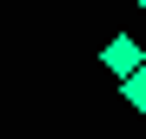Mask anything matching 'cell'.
Masks as SVG:
<instances>
[{"mask_svg":"<svg viewBox=\"0 0 146 139\" xmlns=\"http://www.w3.org/2000/svg\"><path fill=\"white\" fill-rule=\"evenodd\" d=\"M133 7H139V13H146V0H133Z\"/></svg>","mask_w":146,"mask_h":139,"instance_id":"cell-3","label":"cell"},{"mask_svg":"<svg viewBox=\"0 0 146 139\" xmlns=\"http://www.w3.org/2000/svg\"><path fill=\"white\" fill-rule=\"evenodd\" d=\"M119 93H126V106H133V113H146V66H139L133 80H119Z\"/></svg>","mask_w":146,"mask_h":139,"instance_id":"cell-2","label":"cell"},{"mask_svg":"<svg viewBox=\"0 0 146 139\" xmlns=\"http://www.w3.org/2000/svg\"><path fill=\"white\" fill-rule=\"evenodd\" d=\"M100 66H106L113 80H133L139 66H146V60H139V40H133V33H119V40H106V46H100Z\"/></svg>","mask_w":146,"mask_h":139,"instance_id":"cell-1","label":"cell"}]
</instances>
